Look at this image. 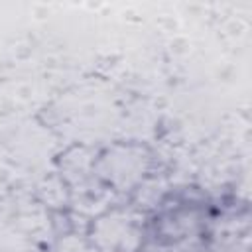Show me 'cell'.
I'll list each match as a JSON object with an SVG mask.
<instances>
[{
    "label": "cell",
    "instance_id": "cell-1",
    "mask_svg": "<svg viewBox=\"0 0 252 252\" xmlns=\"http://www.w3.org/2000/svg\"><path fill=\"white\" fill-rule=\"evenodd\" d=\"M138 158L140 156H132V148H126V152L118 156L108 152V156L102 158V163H106L102 173H108V179L112 183L126 185L138 179V171H142V161L138 163Z\"/></svg>",
    "mask_w": 252,
    "mask_h": 252
}]
</instances>
